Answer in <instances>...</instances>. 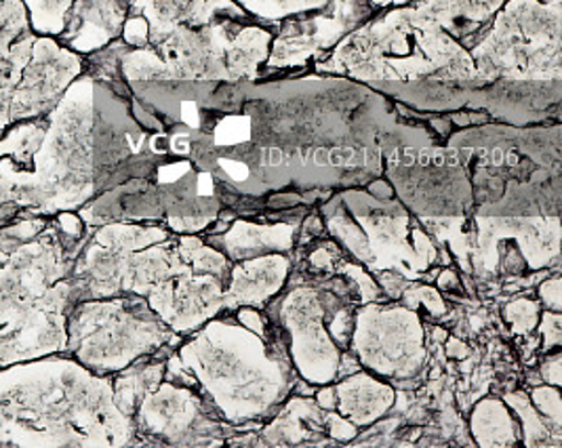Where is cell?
Wrapping results in <instances>:
<instances>
[{"label": "cell", "instance_id": "6da1fadb", "mask_svg": "<svg viewBox=\"0 0 562 448\" xmlns=\"http://www.w3.org/2000/svg\"><path fill=\"white\" fill-rule=\"evenodd\" d=\"M139 445L112 377L91 373L68 354L0 369V447Z\"/></svg>", "mask_w": 562, "mask_h": 448}, {"label": "cell", "instance_id": "7a4b0ae2", "mask_svg": "<svg viewBox=\"0 0 562 448\" xmlns=\"http://www.w3.org/2000/svg\"><path fill=\"white\" fill-rule=\"evenodd\" d=\"M82 240L53 217L0 225V369L66 354L70 272Z\"/></svg>", "mask_w": 562, "mask_h": 448}, {"label": "cell", "instance_id": "3957f363", "mask_svg": "<svg viewBox=\"0 0 562 448\" xmlns=\"http://www.w3.org/2000/svg\"><path fill=\"white\" fill-rule=\"evenodd\" d=\"M316 70L392 89L394 96L407 89H413L407 96H419L424 89L426 96H440L449 89L493 85L479 75L468 49L413 4L362 22L325 61H318Z\"/></svg>", "mask_w": 562, "mask_h": 448}, {"label": "cell", "instance_id": "277c9868", "mask_svg": "<svg viewBox=\"0 0 562 448\" xmlns=\"http://www.w3.org/2000/svg\"><path fill=\"white\" fill-rule=\"evenodd\" d=\"M178 358L231 425L270 419L300 379L282 333L261 337L236 318H211L178 349Z\"/></svg>", "mask_w": 562, "mask_h": 448}, {"label": "cell", "instance_id": "5b68a950", "mask_svg": "<svg viewBox=\"0 0 562 448\" xmlns=\"http://www.w3.org/2000/svg\"><path fill=\"white\" fill-rule=\"evenodd\" d=\"M333 240L371 275L398 272L422 280L438 261V247L424 224L396 199L348 190L323 209Z\"/></svg>", "mask_w": 562, "mask_h": 448}, {"label": "cell", "instance_id": "8992f818", "mask_svg": "<svg viewBox=\"0 0 562 448\" xmlns=\"http://www.w3.org/2000/svg\"><path fill=\"white\" fill-rule=\"evenodd\" d=\"M66 331V354L102 377L173 348L179 337L158 318L146 298L133 293L77 301L68 312Z\"/></svg>", "mask_w": 562, "mask_h": 448}, {"label": "cell", "instance_id": "52a82bcc", "mask_svg": "<svg viewBox=\"0 0 562 448\" xmlns=\"http://www.w3.org/2000/svg\"><path fill=\"white\" fill-rule=\"evenodd\" d=\"M562 0H506L468 49L486 82H561Z\"/></svg>", "mask_w": 562, "mask_h": 448}, {"label": "cell", "instance_id": "ba28073f", "mask_svg": "<svg viewBox=\"0 0 562 448\" xmlns=\"http://www.w3.org/2000/svg\"><path fill=\"white\" fill-rule=\"evenodd\" d=\"M238 22L243 20L217 18L199 27H176L153 47L162 61L160 78L154 82H240L259 78L274 34L261 25Z\"/></svg>", "mask_w": 562, "mask_h": 448}, {"label": "cell", "instance_id": "9c48e42d", "mask_svg": "<svg viewBox=\"0 0 562 448\" xmlns=\"http://www.w3.org/2000/svg\"><path fill=\"white\" fill-rule=\"evenodd\" d=\"M348 280L333 278L327 284H297L279 301L277 318L291 365L307 385L321 388L337 381L341 349L333 344L329 318L339 305L355 299L344 298L346 291H357Z\"/></svg>", "mask_w": 562, "mask_h": 448}, {"label": "cell", "instance_id": "30bf717a", "mask_svg": "<svg viewBox=\"0 0 562 448\" xmlns=\"http://www.w3.org/2000/svg\"><path fill=\"white\" fill-rule=\"evenodd\" d=\"M350 351L360 369L380 379L411 381L422 373L428 358L424 321L417 310L403 303H360Z\"/></svg>", "mask_w": 562, "mask_h": 448}, {"label": "cell", "instance_id": "8fae6325", "mask_svg": "<svg viewBox=\"0 0 562 448\" xmlns=\"http://www.w3.org/2000/svg\"><path fill=\"white\" fill-rule=\"evenodd\" d=\"M133 425L137 443L162 445H224L222 429L226 422L211 402L192 385L162 379L139 402Z\"/></svg>", "mask_w": 562, "mask_h": 448}, {"label": "cell", "instance_id": "7c38bea8", "mask_svg": "<svg viewBox=\"0 0 562 448\" xmlns=\"http://www.w3.org/2000/svg\"><path fill=\"white\" fill-rule=\"evenodd\" d=\"M36 36L87 57L121 38L133 0H24Z\"/></svg>", "mask_w": 562, "mask_h": 448}, {"label": "cell", "instance_id": "4fadbf2b", "mask_svg": "<svg viewBox=\"0 0 562 448\" xmlns=\"http://www.w3.org/2000/svg\"><path fill=\"white\" fill-rule=\"evenodd\" d=\"M369 0H329L323 9L282 20L272 38L266 66L270 70L302 68L307 61L331 53L335 45L373 15Z\"/></svg>", "mask_w": 562, "mask_h": 448}, {"label": "cell", "instance_id": "5bb4252c", "mask_svg": "<svg viewBox=\"0 0 562 448\" xmlns=\"http://www.w3.org/2000/svg\"><path fill=\"white\" fill-rule=\"evenodd\" d=\"M85 72V57L52 36H36L22 78L13 91L15 121L49 114L64 91Z\"/></svg>", "mask_w": 562, "mask_h": 448}, {"label": "cell", "instance_id": "9a60e30c", "mask_svg": "<svg viewBox=\"0 0 562 448\" xmlns=\"http://www.w3.org/2000/svg\"><path fill=\"white\" fill-rule=\"evenodd\" d=\"M291 275V259L286 253L257 255L243 261H234L224 287V312L238 307H266L281 295Z\"/></svg>", "mask_w": 562, "mask_h": 448}, {"label": "cell", "instance_id": "2e32d148", "mask_svg": "<svg viewBox=\"0 0 562 448\" xmlns=\"http://www.w3.org/2000/svg\"><path fill=\"white\" fill-rule=\"evenodd\" d=\"M148 22L150 45L160 43L176 27H199L217 18L247 20L249 15L234 0H133L131 11Z\"/></svg>", "mask_w": 562, "mask_h": 448}, {"label": "cell", "instance_id": "e0dca14e", "mask_svg": "<svg viewBox=\"0 0 562 448\" xmlns=\"http://www.w3.org/2000/svg\"><path fill=\"white\" fill-rule=\"evenodd\" d=\"M335 411L360 427L382 422L396 404V390L390 381L364 369L335 381Z\"/></svg>", "mask_w": 562, "mask_h": 448}, {"label": "cell", "instance_id": "ac0fdd59", "mask_svg": "<svg viewBox=\"0 0 562 448\" xmlns=\"http://www.w3.org/2000/svg\"><path fill=\"white\" fill-rule=\"evenodd\" d=\"M506 0H411L426 18L442 27L463 49H470Z\"/></svg>", "mask_w": 562, "mask_h": 448}, {"label": "cell", "instance_id": "d6986e66", "mask_svg": "<svg viewBox=\"0 0 562 448\" xmlns=\"http://www.w3.org/2000/svg\"><path fill=\"white\" fill-rule=\"evenodd\" d=\"M327 440L325 411L316 400L289 396L277 408L261 429L263 445L293 447V445H321Z\"/></svg>", "mask_w": 562, "mask_h": 448}, {"label": "cell", "instance_id": "ffe728a7", "mask_svg": "<svg viewBox=\"0 0 562 448\" xmlns=\"http://www.w3.org/2000/svg\"><path fill=\"white\" fill-rule=\"evenodd\" d=\"M295 225H259L251 222H234L222 236H211L209 245L222 250L232 264L268 253H289L295 243Z\"/></svg>", "mask_w": 562, "mask_h": 448}, {"label": "cell", "instance_id": "44dd1931", "mask_svg": "<svg viewBox=\"0 0 562 448\" xmlns=\"http://www.w3.org/2000/svg\"><path fill=\"white\" fill-rule=\"evenodd\" d=\"M34 41V32H27L22 36L0 32V137L9 126L18 123L13 116V91L32 55Z\"/></svg>", "mask_w": 562, "mask_h": 448}, {"label": "cell", "instance_id": "7402d4cb", "mask_svg": "<svg viewBox=\"0 0 562 448\" xmlns=\"http://www.w3.org/2000/svg\"><path fill=\"white\" fill-rule=\"evenodd\" d=\"M470 434L479 447L504 448L520 445V425L504 399L479 400L470 413Z\"/></svg>", "mask_w": 562, "mask_h": 448}, {"label": "cell", "instance_id": "603a6c76", "mask_svg": "<svg viewBox=\"0 0 562 448\" xmlns=\"http://www.w3.org/2000/svg\"><path fill=\"white\" fill-rule=\"evenodd\" d=\"M160 354V351H158ZM158 354L139 358L127 369L112 374V390L119 408L133 419L139 402L146 399L154 388L165 379L167 360L158 358Z\"/></svg>", "mask_w": 562, "mask_h": 448}, {"label": "cell", "instance_id": "cb8c5ba5", "mask_svg": "<svg viewBox=\"0 0 562 448\" xmlns=\"http://www.w3.org/2000/svg\"><path fill=\"white\" fill-rule=\"evenodd\" d=\"M504 402L508 404L520 425V445L525 447H561L562 438L557 436L546 419L536 411L529 396L520 392H512L504 396Z\"/></svg>", "mask_w": 562, "mask_h": 448}, {"label": "cell", "instance_id": "d4e9b609", "mask_svg": "<svg viewBox=\"0 0 562 448\" xmlns=\"http://www.w3.org/2000/svg\"><path fill=\"white\" fill-rule=\"evenodd\" d=\"M539 316H541V303L536 299H512L510 303L504 307V318L510 324L514 335H531L537 331Z\"/></svg>", "mask_w": 562, "mask_h": 448}, {"label": "cell", "instance_id": "484cf974", "mask_svg": "<svg viewBox=\"0 0 562 448\" xmlns=\"http://www.w3.org/2000/svg\"><path fill=\"white\" fill-rule=\"evenodd\" d=\"M531 404L537 413L550 425V429L562 438V399L561 388L554 385H536L531 390Z\"/></svg>", "mask_w": 562, "mask_h": 448}, {"label": "cell", "instance_id": "4316f807", "mask_svg": "<svg viewBox=\"0 0 562 448\" xmlns=\"http://www.w3.org/2000/svg\"><path fill=\"white\" fill-rule=\"evenodd\" d=\"M403 305H407L411 310H428L430 316L440 318L447 314V303L445 299L440 298V293L436 291L435 287H428V284H413L403 291Z\"/></svg>", "mask_w": 562, "mask_h": 448}, {"label": "cell", "instance_id": "83f0119b", "mask_svg": "<svg viewBox=\"0 0 562 448\" xmlns=\"http://www.w3.org/2000/svg\"><path fill=\"white\" fill-rule=\"evenodd\" d=\"M346 261H348L346 250L341 249L335 240L316 245V249L312 250L307 257V264L321 272H341Z\"/></svg>", "mask_w": 562, "mask_h": 448}, {"label": "cell", "instance_id": "f1b7e54d", "mask_svg": "<svg viewBox=\"0 0 562 448\" xmlns=\"http://www.w3.org/2000/svg\"><path fill=\"white\" fill-rule=\"evenodd\" d=\"M0 32L20 34V36L32 32L27 24L24 0H0Z\"/></svg>", "mask_w": 562, "mask_h": 448}, {"label": "cell", "instance_id": "f546056e", "mask_svg": "<svg viewBox=\"0 0 562 448\" xmlns=\"http://www.w3.org/2000/svg\"><path fill=\"white\" fill-rule=\"evenodd\" d=\"M537 331L541 333L543 339V351H552V349L561 348L562 344V316L561 312H550L546 310L539 316Z\"/></svg>", "mask_w": 562, "mask_h": 448}, {"label": "cell", "instance_id": "4dcf8cb0", "mask_svg": "<svg viewBox=\"0 0 562 448\" xmlns=\"http://www.w3.org/2000/svg\"><path fill=\"white\" fill-rule=\"evenodd\" d=\"M325 419H327V438H331L335 443H352L357 438V425L341 417L337 411H325Z\"/></svg>", "mask_w": 562, "mask_h": 448}, {"label": "cell", "instance_id": "1f68e13d", "mask_svg": "<svg viewBox=\"0 0 562 448\" xmlns=\"http://www.w3.org/2000/svg\"><path fill=\"white\" fill-rule=\"evenodd\" d=\"M537 295H539V303L550 310V312H562V278L559 275L543 280L537 287Z\"/></svg>", "mask_w": 562, "mask_h": 448}, {"label": "cell", "instance_id": "d6a6232c", "mask_svg": "<svg viewBox=\"0 0 562 448\" xmlns=\"http://www.w3.org/2000/svg\"><path fill=\"white\" fill-rule=\"evenodd\" d=\"M234 318H236L238 323L243 324V326H247L249 331H254L257 335H261V337H268V335L272 333L270 324L263 321V316H261L259 307H249V305L238 307V310H234Z\"/></svg>", "mask_w": 562, "mask_h": 448}, {"label": "cell", "instance_id": "836d02e7", "mask_svg": "<svg viewBox=\"0 0 562 448\" xmlns=\"http://www.w3.org/2000/svg\"><path fill=\"white\" fill-rule=\"evenodd\" d=\"M541 377L548 385L561 388L562 385V354L561 348L546 351V360L541 362Z\"/></svg>", "mask_w": 562, "mask_h": 448}, {"label": "cell", "instance_id": "e575fe53", "mask_svg": "<svg viewBox=\"0 0 562 448\" xmlns=\"http://www.w3.org/2000/svg\"><path fill=\"white\" fill-rule=\"evenodd\" d=\"M375 9H387V7H403L409 4L411 0H369Z\"/></svg>", "mask_w": 562, "mask_h": 448}, {"label": "cell", "instance_id": "d590c367", "mask_svg": "<svg viewBox=\"0 0 562 448\" xmlns=\"http://www.w3.org/2000/svg\"><path fill=\"white\" fill-rule=\"evenodd\" d=\"M442 276H447V280L445 278H438V284L442 287V289H453V287H458V276L453 275V272H442Z\"/></svg>", "mask_w": 562, "mask_h": 448}]
</instances>
